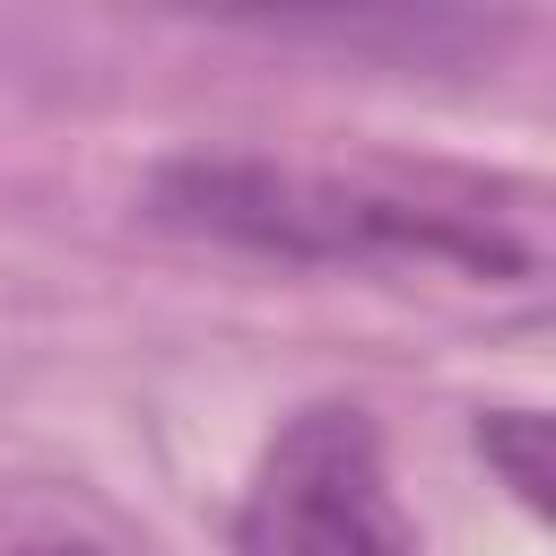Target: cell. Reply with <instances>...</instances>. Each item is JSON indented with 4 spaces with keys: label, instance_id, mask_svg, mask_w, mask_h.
Segmentation results:
<instances>
[{
    "label": "cell",
    "instance_id": "6da1fadb",
    "mask_svg": "<svg viewBox=\"0 0 556 556\" xmlns=\"http://www.w3.org/2000/svg\"><path fill=\"white\" fill-rule=\"evenodd\" d=\"M156 217L235 252L313 269H460L530 287L547 269V191L417 156H174Z\"/></svg>",
    "mask_w": 556,
    "mask_h": 556
},
{
    "label": "cell",
    "instance_id": "7a4b0ae2",
    "mask_svg": "<svg viewBox=\"0 0 556 556\" xmlns=\"http://www.w3.org/2000/svg\"><path fill=\"white\" fill-rule=\"evenodd\" d=\"M235 556H426L382 426L356 400H313L261 443L235 504Z\"/></svg>",
    "mask_w": 556,
    "mask_h": 556
},
{
    "label": "cell",
    "instance_id": "3957f363",
    "mask_svg": "<svg viewBox=\"0 0 556 556\" xmlns=\"http://www.w3.org/2000/svg\"><path fill=\"white\" fill-rule=\"evenodd\" d=\"M478 443H486V452H504V478H513V495H521V504H539V495H547V460H539V417H530V408H495V417L478 426Z\"/></svg>",
    "mask_w": 556,
    "mask_h": 556
}]
</instances>
